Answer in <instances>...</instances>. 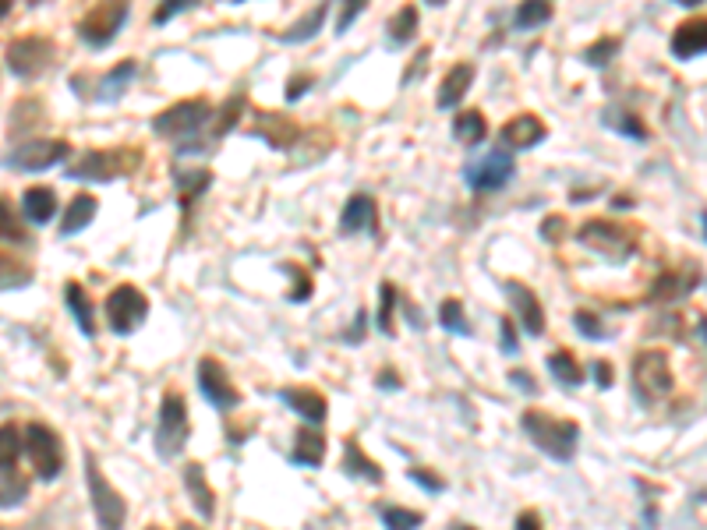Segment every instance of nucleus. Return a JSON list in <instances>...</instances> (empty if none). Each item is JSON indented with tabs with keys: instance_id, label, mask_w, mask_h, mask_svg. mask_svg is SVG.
Here are the masks:
<instances>
[{
	"instance_id": "obj_38",
	"label": "nucleus",
	"mask_w": 707,
	"mask_h": 530,
	"mask_svg": "<svg viewBox=\"0 0 707 530\" xmlns=\"http://www.w3.org/2000/svg\"><path fill=\"white\" fill-rule=\"evenodd\" d=\"M396 301H400V294H396L393 283H382V287H379V315H375V329H379L382 336H389V340L396 336V322H393Z\"/></svg>"
},
{
	"instance_id": "obj_58",
	"label": "nucleus",
	"mask_w": 707,
	"mask_h": 530,
	"mask_svg": "<svg viewBox=\"0 0 707 530\" xmlns=\"http://www.w3.org/2000/svg\"><path fill=\"white\" fill-rule=\"evenodd\" d=\"M379 386H389V389H396L400 382H396V375L393 371H386V375H379Z\"/></svg>"
},
{
	"instance_id": "obj_45",
	"label": "nucleus",
	"mask_w": 707,
	"mask_h": 530,
	"mask_svg": "<svg viewBox=\"0 0 707 530\" xmlns=\"http://www.w3.org/2000/svg\"><path fill=\"white\" fill-rule=\"evenodd\" d=\"M619 53V39L616 36H605L598 39V43H591L584 50V61L591 64V68H609V61Z\"/></svg>"
},
{
	"instance_id": "obj_36",
	"label": "nucleus",
	"mask_w": 707,
	"mask_h": 530,
	"mask_svg": "<svg viewBox=\"0 0 707 530\" xmlns=\"http://www.w3.org/2000/svg\"><path fill=\"white\" fill-rule=\"evenodd\" d=\"M29 499V481L15 470H0V509H15Z\"/></svg>"
},
{
	"instance_id": "obj_40",
	"label": "nucleus",
	"mask_w": 707,
	"mask_h": 530,
	"mask_svg": "<svg viewBox=\"0 0 707 530\" xmlns=\"http://www.w3.org/2000/svg\"><path fill=\"white\" fill-rule=\"evenodd\" d=\"M32 283V269L22 262H15L11 255L0 251V290H22Z\"/></svg>"
},
{
	"instance_id": "obj_24",
	"label": "nucleus",
	"mask_w": 707,
	"mask_h": 530,
	"mask_svg": "<svg viewBox=\"0 0 707 530\" xmlns=\"http://www.w3.org/2000/svg\"><path fill=\"white\" fill-rule=\"evenodd\" d=\"M343 470H347L354 481H368V485H382V477H386L379 463L361 449L358 439H347V446H343Z\"/></svg>"
},
{
	"instance_id": "obj_64",
	"label": "nucleus",
	"mask_w": 707,
	"mask_h": 530,
	"mask_svg": "<svg viewBox=\"0 0 707 530\" xmlns=\"http://www.w3.org/2000/svg\"><path fill=\"white\" fill-rule=\"evenodd\" d=\"M29 4H32V8H36V4H43V0H29Z\"/></svg>"
},
{
	"instance_id": "obj_33",
	"label": "nucleus",
	"mask_w": 707,
	"mask_h": 530,
	"mask_svg": "<svg viewBox=\"0 0 707 530\" xmlns=\"http://www.w3.org/2000/svg\"><path fill=\"white\" fill-rule=\"evenodd\" d=\"M25 449V435L18 424H0V470H15Z\"/></svg>"
},
{
	"instance_id": "obj_6",
	"label": "nucleus",
	"mask_w": 707,
	"mask_h": 530,
	"mask_svg": "<svg viewBox=\"0 0 707 530\" xmlns=\"http://www.w3.org/2000/svg\"><path fill=\"white\" fill-rule=\"evenodd\" d=\"M131 11V0H96L89 8V15L78 22V39L92 50H103L117 39V32L124 29Z\"/></svg>"
},
{
	"instance_id": "obj_15",
	"label": "nucleus",
	"mask_w": 707,
	"mask_h": 530,
	"mask_svg": "<svg viewBox=\"0 0 707 530\" xmlns=\"http://www.w3.org/2000/svg\"><path fill=\"white\" fill-rule=\"evenodd\" d=\"M502 290H506V301H510L513 315H517V326L527 336L545 333V308H541L538 294L531 287H524L520 280H502Z\"/></svg>"
},
{
	"instance_id": "obj_11",
	"label": "nucleus",
	"mask_w": 707,
	"mask_h": 530,
	"mask_svg": "<svg viewBox=\"0 0 707 530\" xmlns=\"http://www.w3.org/2000/svg\"><path fill=\"white\" fill-rule=\"evenodd\" d=\"M213 117V103L206 99H181V103L167 106L163 114L153 117V131L160 138H195L202 131V124H209Z\"/></svg>"
},
{
	"instance_id": "obj_14",
	"label": "nucleus",
	"mask_w": 707,
	"mask_h": 530,
	"mask_svg": "<svg viewBox=\"0 0 707 530\" xmlns=\"http://www.w3.org/2000/svg\"><path fill=\"white\" fill-rule=\"evenodd\" d=\"M198 389H202L206 403H213L220 414L237 410L244 400L241 389H237L234 379H230V371L223 368V361H216V357H202V361H198Z\"/></svg>"
},
{
	"instance_id": "obj_60",
	"label": "nucleus",
	"mask_w": 707,
	"mask_h": 530,
	"mask_svg": "<svg viewBox=\"0 0 707 530\" xmlns=\"http://www.w3.org/2000/svg\"><path fill=\"white\" fill-rule=\"evenodd\" d=\"M676 4H683V8H700V4H704V0H676Z\"/></svg>"
},
{
	"instance_id": "obj_30",
	"label": "nucleus",
	"mask_w": 707,
	"mask_h": 530,
	"mask_svg": "<svg viewBox=\"0 0 707 530\" xmlns=\"http://www.w3.org/2000/svg\"><path fill=\"white\" fill-rule=\"evenodd\" d=\"M545 364L555 382H563V386H584V368H580V361L570 350H555V354H548Z\"/></svg>"
},
{
	"instance_id": "obj_46",
	"label": "nucleus",
	"mask_w": 707,
	"mask_h": 530,
	"mask_svg": "<svg viewBox=\"0 0 707 530\" xmlns=\"http://www.w3.org/2000/svg\"><path fill=\"white\" fill-rule=\"evenodd\" d=\"M209 181H213V174H209V170H195V174L181 177V205L195 202V198L209 188Z\"/></svg>"
},
{
	"instance_id": "obj_53",
	"label": "nucleus",
	"mask_w": 707,
	"mask_h": 530,
	"mask_svg": "<svg viewBox=\"0 0 707 530\" xmlns=\"http://www.w3.org/2000/svg\"><path fill=\"white\" fill-rule=\"evenodd\" d=\"M312 85H315V75H294L287 82V103H297V99L305 96Z\"/></svg>"
},
{
	"instance_id": "obj_42",
	"label": "nucleus",
	"mask_w": 707,
	"mask_h": 530,
	"mask_svg": "<svg viewBox=\"0 0 707 530\" xmlns=\"http://www.w3.org/2000/svg\"><path fill=\"white\" fill-rule=\"evenodd\" d=\"M573 329H577V333L584 336V340H591V343H601V340H609L612 336V329L605 326L594 311H577V315H573Z\"/></svg>"
},
{
	"instance_id": "obj_21",
	"label": "nucleus",
	"mask_w": 707,
	"mask_h": 530,
	"mask_svg": "<svg viewBox=\"0 0 707 530\" xmlns=\"http://www.w3.org/2000/svg\"><path fill=\"white\" fill-rule=\"evenodd\" d=\"M255 135L273 145V149H290L297 142V135H301V128L283 114H255Z\"/></svg>"
},
{
	"instance_id": "obj_49",
	"label": "nucleus",
	"mask_w": 707,
	"mask_h": 530,
	"mask_svg": "<svg viewBox=\"0 0 707 530\" xmlns=\"http://www.w3.org/2000/svg\"><path fill=\"white\" fill-rule=\"evenodd\" d=\"M499 343L506 357L520 354V336H517V322H513V318H499Z\"/></svg>"
},
{
	"instance_id": "obj_37",
	"label": "nucleus",
	"mask_w": 707,
	"mask_h": 530,
	"mask_svg": "<svg viewBox=\"0 0 707 530\" xmlns=\"http://www.w3.org/2000/svg\"><path fill=\"white\" fill-rule=\"evenodd\" d=\"M43 117H46V110H43V103L39 99H22V103L11 110V135H25V131H32L36 124H43Z\"/></svg>"
},
{
	"instance_id": "obj_20",
	"label": "nucleus",
	"mask_w": 707,
	"mask_h": 530,
	"mask_svg": "<svg viewBox=\"0 0 707 530\" xmlns=\"http://www.w3.org/2000/svg\"><path fill=\"white\" fill-rule=\"evenodd\" d=\"M184 492H188L191 506L202 520H213L216 516V495H213V485L206 481V467L202 463H188L184 467Z\"/></svg>"
},
{
	"instance_id": "obj_18",
	"label": "nucleus",
	"mask_w": 707,
	"mask_h": 530,
	"mask_svg": "<svg viewBox=\"0 0 707 530\" xmlns=\"http://www.w3.org/2000/svg\"><path fill=\"white\" fill-rule=\"evenodd\" d=\"M672 57L676 61H693L700 53L707 50V18L704 15H693L672 32V43H669Z\"/></svg>"
},
{
	"instance_id": "obj_5",
	"label": "nucleus",
	"mask_w": 707,
	"mask_h": 530,
	"mask_svg": "<svg viewBox=\"0 0 707 530\" xmlns=\"http://www.w3.org/2000/svg\"><path fill=\"white\" fill-rule=\"evenodd\" d=\"M633 393L644 407H654L672 393V364L665 350H644L633 357Z\"/></svg>"
},
{
	"instance_id": "obj_13",
	"label": "nucleus",
	"mask_w": 707,
	"mask_h": 530,
	"mask_svg": "<svg viewBox=\"0 0 707 530\" xmlns=\"http://www.w3.org/2000/svg\"><path fill=\"white\" fill-rule=\"evenodd\" d=\"M513 174H517L513 152L495 149V152H485V156L467 163L464 181H467V188H474V191H502L513 181Z\"/></svg>"
},
{
	"instance_id": "obj_32",
	"label": "nucleus",
	"mask_w": 707,
	"mask_h": 530,
	"mask_svg": "<svg viewBox=\"0 0 707 530\" xmlns=\"http://www.w3.org/2000/svg\"><path fill=\"white\" fill-rule=\"evenodd\" d=\"M418 22H421L418 8H414V4H403V8L389 18V43L407 46L414 39V32H418Z\"/></svg>"
},
{
	"instance_id": "obj_47",
	"label": "nucleus",
	"mask_w": 707,
	"mask_h": 530,
	"mask_svg": "<svg viewBox=\"0 0 707 530\" xmlns=\"http://www.w3.org/2000/svg\"><path fill=\"white\" fill-rule=\"evenodd\" d=\"M198 0H160V8L153 11V25H167L174 22L177 15H184V11L195 8Z\"/></svg>"
},
{
	"instance_id": "obj_19",
	"label": "nucleus",
	"mask_w": 707,
	"mask_h": 530,
	"mask_svg": "<svg viewBox=\"0 0 707 530\" xmlns=\"http://www.w3.org/2000/svg\"><path fill=\"white\" fill-rule=\"evenodd\" d=\"M280 400L287 403L297 417H305L308 424H322L326 421V414H329V400L312 386H287L280 393Z\"/></svg>"
},
{
	"instance_id": "obj_12",
	"label": "nucleus",
	"mask_w": 707,
	"mask_h": 530,
	"mask_svg": "<svg viewBox=\"0 0 707 530\" xmlns=\"http://www.w3.org/2000/svg\"><path fill=\"white\" fill-rule=\"evenodd\" d=\"M71 156V145L64 138H36V142L18 145L15 152L4 156V167L18 170V174H43V170L57 167Z\"/></svg>"
},
{
	"instance_id": "obj_59",
	"label": "nucleus",
	"mask_w": 707,
	"mask_h": 530,
	"mask_svg": "<svg viewBox=\"0 0 707 530\" xmlns=\"http://www.w3.org/2000/svg\"><path fill=\"white\" fill-rule=\"evenodd\" d=\"M8 11H11V0H0V22L8 18Z\"/></svg>"
},
{
	"instance_id": "obj_16",
	"label": "nucleus",
	"mask_w": 707,
	"mask_h": 530,
	"mask_svg": "<svg viewBox=\"0 0 707 530\" xmlns=\"http://www.w3.org/2000/svg\"><path fill=\"white\" fill-rule=\"evenodd\" d=\"M545 138H548V128L541 124V117H534V114H517L513 121L502 124V131H499L502 149H513V152L534 149V145H541Z\"/></svg>"
},
{
	"instance_id": "obj_41",
	"label": "nucleus",
	"mask_w": 707,
	"mask_h": 530,
	"mask_svg": "<svg viewBox=\"0 0 707 530\" xmlns=\"http://www.w3.org/2000/svg\"><path fill=\"white\" fill-rule=\"evenodd\" d=\"M379 516L386 530H418L425 523V516L418 509H403V506H382Z\"/></svg>"
},
{
	"instance_id": "obj_35",
	"label": "nucleus",
	"mask_w": 707,
	"mask_h": 530,
	"mask_svg": "<svg viewBox=\"0 0 707 530\" xmlns=\"http://www.w3.org/2000/svg\"><path fill=\"white\" fill-rule=\"evenodd\" d=\"M248 110V96L244 92H237V96H230L227 103L220 106V110H213V121H216V138L230 135V131L241 124V114Z\"/></svg>"
},
{
	"instance_id": "obj_2",
	"label": "nucleus",
	"mask_w": 707,
	"mask_h": 530,
	"mask_svg": "<svg viewBox=\"0 0 707 530\" xmlns=\"http://www.w3.org/2000/svg\"><path fill=\"white\" fill-rule=\"evenodd\" d=\"M191 439V417H188V400H184L177 389H167L160 400V417H156V435L153 446L156 456L163 463H174L184 453Z\"/></svg>"
},
{
	"instance_id": "obj_34",
	"label": "nucleus",
	"mask_w": 707,
	"mask_h": 530,
	"mask_svg": "<svg viewBox=\"0 0 707 530\" xmlns=\"http://www.w3.org/2000/svg\"><path fill=\"white\" fill-rule=\"evenodd\" d=\"M548 22H552V0H524L517 8V18H513V25L524 32L541 29Z\"/></svg>"
},
{
	"instance_id": "obj_22",
	"label": "nucleus",
	"mask_w": 707,
	"mask_h": 530,
	"mask_svg": "<svg viewBox=\"0 0 707 530\" xmlns=\"http://www.w3.org/2000/svg\"><path fill=\"white\" fill-rule=\"evenodd\" d=\"M64 304H68L71 318L78 322L82 336H96V304H92L89 290H85L78 280H68V283H64Z\"/></svg>"
},
{
	"instance_id": "obj_51",
	"label": "nucleus",
	"mask_w": 707,
	"mask_h": 530,
	"mask_svg": "<svg viewBox=\"0 0 707 530\" xmlns=\"http://www.w3.org/2000/svg\"><path fill=\"white\" fill-rule=\"evenodd\" d=\"M287 273H294V265H283ZM290 301H308L312 297V280H308V273H294V287H290Z\"/></svg>"
},
{
	"instance_id": "obj_4",
	"label": "nucleus",
	"mask_w": 707,
	"mask_h": 530,
	"mask_svg": "<svg viewBox=\"0 0 707 530\" xmlns=\"http://www.w3.org/2000/svg\"><path fill=\"white\" fill-rule=\"evenodd\" d=\"M85 485H89L96 527L99 530H124V523H128V502H124V495L110 485V477L103 474V467H99L92 453H85Z\"/></svg>"
},
{
	"instance_id": "obj_61",
	"label": "nucleus",
	"mask_w": 707,
	"mask_h": 530,
	"mask_svg": "<svg viewBox=\"0 0 707 530\" xmlns=\"http://www.w3.org/2000/svg\"><path fill=\"white\" fill-rule=\"evenodd\" d=\"M145 530H160V527H145ZM177 530H198V527H191V523H184V527H177Z\"/></svg>"
},
{
	"instance_id": "obj_44",
	"label": "nucleus",
	"mask_w": 707,
	"mask_h": 530,
	"mask_svg": "<svg viewBox=\"0 0 707 530\" xmlns=\"http://www.w3.org/2000/svg\"><path fill=\"white\" fill-rule=\"evenodd\" d=\"M605 124H609L612 131H619V135H626V138H640V142L647 138V128L640 124V117L626 114V110H605Z\"/></svg>"
},
{
	"instance_id": "obj_39",
	"label": "nucleus",
	"mask_w": 707,
	"mask_h": 530,
	"mask_svg": "<svg viewBox=\"0 0 707 530\" xmlns=\"http://www.w3.org/2000/svg\"><path fill=\"white\" fill-rule=\"evenodd\" d=\"M439 326L446 329V333H453V336H471V333H474V329L467 326V311H464V304H460L457 297L442 301V308H439Z\"/></svg>"
},
{
	"instance_id": "obj_1",
	"label": "nucleus",
	"mask_w": 707,
	"mask_h": 530,
	"mask_svg": "<svg viewBox=\"0 0 707 530\" xmlns=\"http://www.w3.org/2000/svg\"><path fill=\"white\" fill-rule=\"evenodd\" d=\"M520 428H524L527 439H531L545 456H552V460L570 463L573 456H577L580 424L570 421V417H552V414H545V410H524Z\"/></svg>"
},
{
	"instance_id": "obj_62",
	"label": "nucleus",
	"mask_w": 707,
	"mask_h": 530,
	"mask_svg": "<svg viewBox=\"0 0 707 530\" xmlns=\"http://www.w3.org/2000/svg\"><path fill=\"white\" fill-rule=\"evenodd\" d=\"M453 530H478V527H467V523H457V527H453Z\"/></svg>"
},
{
	"instance_id": "obj_17",
	"label": "nucleus",
	"mask_w": 707,
	"mask_h": 530,
	"mask_svg": "<svg viewBox=\"0 0 707 530\" xmlns=\"http://www.w3.org/2000/svg\"><path fill=\"white\" fill-rule=\"evenodd\" d=\"M340 234H379V205L372 195H354L343 205Z\"/></svg>"
},
{
	"instance_id": "obj_25",
	"label": "nucleus",
	"mask_w": 707,
	"mask_h": 530,
	"mask_svg": "<svg viewBox=\"0 0 707 530\" xmlns=\"http://www.w3.org/2000/svg\"><path fill=\"white\" fill-rule=\"evenodd\" d=\"M290 460L297 463V467H322V460H326V435L319 432V428H301V432L294 435V453H290Z\"/></svg>"
},
{
	"instance_id": "obj_52",
	"label": "nucleus",
	"mask_w": 707,
	"mask_h": 530,
	"mask_svg": "<svg viewBox=\"0 0 707 530\" xmlns=\"http://www.w3.org/2000/svg\"><path fill=\"white\" fill-rule=\"evenodd\" d=\"M510 386L513 389H520V393H527V396H538L541 393V386H538V382H534V375H531V371H510Z\"/></svg>"
},
{
	"instance_id": "obj_7",
	"label": "nucleus",
	"mask_w": 707,
	"mask_h": 530,
	"mask_svg": "<svg viewBox=\"0 0 707 530\" xmlns=\"http://www.w3.org/2000/svg\"><path fill=\"white\" fill-rule=\"evenodd\" d=\"M4 61H8L11 75L22 78V82H32V78L46 75L50 64L57 61V46L50 36H22L15 43H8Z\"/></svg>"
},
{
	"instance_id": "obj_55",
	"label": "nucleus",
	"mask_w": 707,
	"mask_h": 530,
	"mask_svg": "<svg viewBox=\"0 0 707 530\" xmlns=\"http://www.w3.org/2000/svg\"><path fill=\"white\" fill-rule=\"evenodd\" d=\"M513 530H545V527H541V516L534 513V509H524V513L517 516V523H513Z\"/></svg>"
},
{
	"instance_id": "obj_48",
	"label": "nucleus",
	"mask_w": 707,
	"mask_h": 530,
	"mask_svg": "<svg viewBox=\"0 0 707 530\" xmlns=\"http://www.w3.org/2000/svg\"><path fill=\"white\" fill-rule=\"evenodd\" d=\"M407 477H411L418 488H425L428 495H442V492H446V481H442L439 474H432V470H425V467H411V470H407Z\"/></svg>"
},
{
	"instance_id": "obj_3",
	"label": "nucleus",
	"mask_w": 707,
	"mask_h": 530,
	"mask_svg": "<svg viewBox=\"0 0 707 530\" xmlns=\"http://www.w3.org/2000/svg\"><path fill=\"white\" fill-rule=\"evenodd\" d=\"M142 167V152L138 149H89L68 167L71 181L89 184H110L124 174H135Z\"/></svg>"
},
{
	"instance_id": "obj_50",
	"label": "nucleus",
	"mask_w": 707,
	"mask_h": 530,
	"mask_svg": "<svg viewBox=\"0 0 707 530\" xmlns=\"http://www.w3.org/2000/svg\"><path fill=\"white\" fill-rule=\"evenodd\" d=\"M368 8V0H343V15H340V22H336V32H347L350 25H354V18H361V11Z\"/></svg>"
},
{
	"instance_id": "obj_29",
	"label": "nucleus",
	"mask_w": 707,
	"mask_h": 530,
	"mask_svg": "<svg viewBox=\"0 0 707 530\" xmlns=\"http://www.w3.org/2000/svg\"><path fill=\"white\" fill-rule=\"evenodd\" d=\"M96 198L92 195H75L71 198V205L64 209V220H61V237H75L82 234L85 227H89L92 220H96Z\"/></svg>"
},
{
	"instance_id": "obj_28",
	"label": "nucleus",
	"mask_w": 707,
	"mask_h": 530,
	"mask_svg": "<svg viewBox=\"0 0 707 530\" xmlns=\"http://www.w3.org/2000/svg\"><path fill=\"white\" fill-rule=\"evenodd\" d=\"M700 283L697 273H662L651 283V301H679V297L693 294V287Z\"/></svg>"
},
{
	"instance_id": "obj_9",
	"label": "nucleus",
	"mask_w": 707,
	"mask_h": 530,
	"mask_svg": "<svg viewBox=\"0 0 707 530\" xmlns=\"http://www.w3.org/2000/svg\"><path fill=\"white\" fill-rule=\"evenodd\" d=\"M25 453H29L32 467H36L39 481H57L64 470V442L61 435L43 421H32L25 428Z\"/></svg>"
},
{
	"instance_id": "obj_23",
	"label": "nucleus",
	"mask_w": 707,
	"mask_h": 530,
	"mask_svg": "<svg viewBox=\"0 0 707 530\" xmlns=\"http://www.w3.org/2000/svg\"><path fill=\"white\" fill-rule=\"evenodd\" d=\"M474 85V64H453V68L446 71V78H442L439 85V110H453V106L464 103L467 89Z\"/></svg>"
},
{
	"instance_id": "obj_63",
	"label": "nucleus",
	"mask_w": 707,
	"mask_h": 530,
	"mask_svg": "<svg viewBox=\"0 0 707 530\" xmlns=\"http://www.w3.org/2000/svg\"><path fill=\"white\" fill-rule=\"evenodd\" d=\"M428 4H432V8H439V4H446V0H428Z\"/></svg>"
},
{
	"instance_id": "obj_8",
	"label": "nucleus",
	"mask_w": 707,
	"mask_h": 530,
	"mask_svg": "<svg viewBox=\"0 0 707 530\" xmlns=\"http://www.w3.org/2000/svg\"><path fill=\"white\" fill-rule=\"evenodd\" d=\"M103 315H107V326L114 329L117 336H131L142 329V322L149 318V297L142 294L131 283H121L107 294L103 301Z\"/></svg>"
},
{
	"instance_id": "obj_27",
	"label": "nucleus",
	"mask_w": 707,
	"mask_h": 530,
	"mask_svg": "<svg viewBox=\"0 0 707 530\" xmlns=\"http://www.w3.org/2000/svg\"><path fill=\"white\" fill-rule=\"evenodd\" d=\"M22 216L29 223H39V227H43V223H50L57 216V195H54V188H43V184H39V188H29L22 195Z\"/></svg>"
},
{
	"instance_id": "obj_26",
	"label": "nucleus",
	"mask_w": 707,
	"mask_h": 530,
	"mask_svg": "<svg viewBox=\"0 0 707 530\" xmlns=\"http://www.w3.org/2000/svg\"><path fill=\"white\" fill-rule=\"evenodd\" d=\"M138 64L135 61H121L114 71H107L103 78H96V92H92L89 99H103V103H117V99L124 96V89L131 85V78H135Z\"/></svg>"
},
{
	"instance_id": "obj_56",
	"label": "nucleus",
	"mask_w": 707,
	"mask_h": 530,
	"mask_svg": "<svg viewBox=\"0 0 707 530\" xmlns=\"http://www.w3.org/2000/svg\"><path fill=\"white\" fill-rule=\"evenodd\" d=\"M428 53H432V50H421V53H418V61H414V71H407V75H403V85H411V82H418V78H421V71H425V61H428Z\"/></svg>"
},
{
	"instance_id": "obj_54",
	"label": "nucleus",
	"mask_w": 707,
	"mask_h": 530,
	"mask_svg": "<svg viewBox=\"0 0 707 530\" xmlns=\"http://www.w3.org/2000/svg\"><path fill=\"white\" fill-rule=\"evenodd\" d=\"M594 382H598V389H612V382H616V368H612L609 361H594Z\"/></svg>"
},
{
	"instance_id": "obj_31",
	"label": "nucleus",
	"mask_w": 707,
	"mask_h": 530,
	"mask_svg": "<svg viewBox=\"0 0 707 530\" xmlns=\"http://www.w3.org/2000/svg\"><path fill=\"white\" fill-rule=\"evenodd\" d=\"M488 135V124L481 110H464V114L453 117V138L464 145H478Z\"/></svg>"
},
{
	"instance_id": "obj_43",
	"label": "nucleus",
	"mask_w": 707,
	"mask_h": 530,
	"mask_svg": "<svg viewBox=\"0 0 707 530\" xmlns=\"http://www.w3.org/2000/svg\"><path fill=\"white\" fill-rule=\"evenodd\" d=\"M326 11H329V0H326V4H319V8H315L301 25H294L290 32H283V43H308V39L319 32V25L326 22Z\"/></svg>"
},
{
	"instance_id": "obj_57",
	"label": "nucleus",
	"mask_w": 707,
	"mask_h": 530,
	"mask_svg": "<svg viewBox=\"0 0 707 530\" xmlns=\"http://www.w3.org/2000/svg\"><path fill=\"white\" fill-rule=\"evenodd\" d=\"M563 230H566V220H563V216H555V220H545V223H541V234H545L548 241H552V234H563Z\"/></svg>"
},
{
	"instance_id": "obj_10",
	"label": "nucleus",
	"mask_w": 707,
	"mask_h": 530,
	"mask_svg": "<svg viewBox=\"0 0 707 530\" xmlns=\"http://www.w3.org/2000/svg\"><path fill=\"white\" fill-rule=\"evenodd\" d=\"M580 244H587L591 251L605 255L609 262H626V258L637 251V234L623 223H612V220H587L577 234Z\"/></svg>"
}]
</instances>
